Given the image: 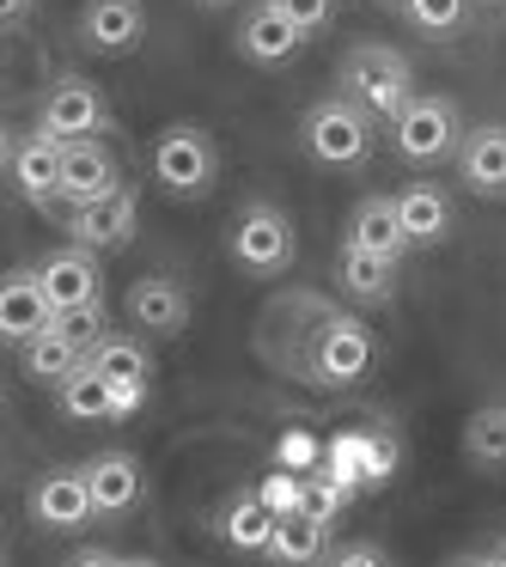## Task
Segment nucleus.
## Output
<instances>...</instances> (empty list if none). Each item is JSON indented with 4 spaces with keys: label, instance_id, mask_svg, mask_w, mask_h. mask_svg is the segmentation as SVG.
I'll return each mask as SVG.
<instances>
[{
    "label": "nucleus",
    "instance_id": "39448f33",
    "mask_svg": "<svg viewBox=\"0 0 506 567\" xmlns=\"http://www.w3.org/2000/svg\"><path fill=\"white\" fill-rule=\"evenodd\" d=\"M233 262L257 281H275L281 269H293V220L275 202H245L233 220Z\"/></svg>",
    "mask_w": 506,
    "mask_h": 567
},
{
    "label": "nucleus",
    "instance_id": "423d86ee",
    "mask_svg": "<svg viewBox=\"0 0 506 567\" xmlns=\"http://www.w3.org/2000/svg\"><path fill=\"white\" fill-rule=\"evenodd\" d=\"M391 141L396 153H403L409 165H440V159H457V147H464V116H457L452 99H440V92H427V99H409V111L391 123Z\"/></svg>",
    "mask_w": 506,
    "mask_h": 567
},
{
    "label": "nucleus",
    "instance_id": "f8f14e48",
    "mask_svg": "<svg viewBox=\"0 0 506 567\" xmlns=\"http://www.w3.org/2000/svg\"><path fill=\"white\" fill-rule=\"evenodd\" d=\"M116 184H123V172H116V153L104 147V135L62 141V202H68V208L111 196Z\"/></svg>",
    "mask_w": 506,
    "mask_h": 567
},
{
    "label": "nucleus",
    "instance_id": "c85d7f7f",
    "mask_svg": "<svg viewBox=\"0 0 506 567\" xmlns=\"http://www.w3.org/2000/svg\"><path fill=\"white\" fill-rule=\"evenodd\" d=\"M403 13H409V25H415L421 38H452V31L464 25L469 0H409Z\"/></svg>",
    "mask_w": 506,
    "mask_h": 567
},
{
    "label": "nucleus",
    "instance_id": "ddd939ff",
    "mask_svg": "<svg viewBox=\"0 0 506 567\" xmlns=\"http://www.w3.org/2000/svg\"><path fill=\"white\" fill-rule=\"evenodd\" d=\"M299 50H306V31H299L275 0H257L245 13V25H238V55L257 62V68H287Z\"/></svg>",
    "mask_w": 506,
    "mask_h": 567
},
{
    "label": "nucleus",
    "instance_id": "dca6fc26",
    "mask_svg": "<svg viewBox=\"0 0 506 567\" xmlns=\"http://www.w3.org/2000/svg\"><path fill=\"white\" fill-rule=\"evenodd\" d=\"M86 482H92V501H99V518H128L141 506V494H147V476H141L135 452L86 457Z\"/></svg>",
    "mask_w": 506,
    "mask_h": 567
},
{
    "label": "nucleus",
    "instance_id": "e433bc0d",
    "mask_svg": "<svg viewBox=\"0 0 506 567\" xmlns=\"http://www.w3.org/2000/svg\"><path fill=\"white\" fill-rule=\"evenodd\" d=\"M494 7H506V0H494Z\"/></svg>",
    "mask_w": 506,
    "mask_h": 567
},
{
    "label": "nucleus",
    "instance_id": "b1692460",
    "mask_svg": "<svg viewBox=\"0 0 506 567\" xmlns=\"http://www.w3.org/2000/svg\"><path fill=\"white\" fill-rule=\"evenodd\" d=\"M275 525H281V513H275V506L262 501V494H238V501H226V506H220V537L233 543V549H245V555L269 549Z\"/></svg>",
    "mask_w": 506,
    "mask_h": 567
},
{
    "label": "nucleus",
    "instance_id": "2eb2a0df",
    "mask_svg": "<svg viewBox=\"0 0 506 567\" xmlns=\"http://www.w3.org/2000/svg\"><path fill=\"white\" fill-rule=\"evenodd\" d=\"M457 177H464L469 196H506V123H482L464 128V147H457Z\"/></svg>",
    "mask_w": 506,
    "mask_h": 567
},
{
    "label": "nucleus",
    "instance_id": "412c9836",
    "mask_svg": "<svg viewBox=\"0 0 506 567\" xmlns=\"http://www.w3.org/2000/svg\"><path fill=\"white\" fill-rule=\"evenodd\" d=\"M55 403H62L68 421H111L116 415V384L104 379V372L92 367V354H86L62 384H55Z\"/></svg>",
    "mask_w": 506,
    "mask_h": 567
},
{
    "label": "nucleus",
    "instance_id": "c9c22d12",
    "mask_svg": "<svg viewBox=\"0 0 506 567\" xmlns=\"http://www.w3.org/2000/svg\"><path fill=\"white\" fill-rule=\"evenodd\" d=\"M384 7H409V0H384Z\"/></svg>",
    "mask_w": 506,
    "mask_h": 567
},
{
    "label": "nucleus",
    "instance_id": "393cba45",
    "mask_svg": "<svg viewBox=\"0 0 506 567\" xmlns=\"http://www.w3.org/2000/svg\"><path fill=\"white\" fill-rule=\"evenodd\" d=\"M80 360H86V348H74L62 330H55V323L19 348V367H25V379H38V384H62L68 372L80 367Z\"/></svg>",
    "mask_w": 506,
    "mask_h": 567
},
{
    "label": "nucleus",
    "instance_id": "bb28decb",
    "mask_svg": "<svg viewBox=\"0 0 506 567\" xmlns=\"http://www.w3.org/2000/svg\"><path fill=\"white\" fill-rule=\"evenodd\" d=\"M323 518H311V513H281V525H275V537H269V549L262 555H275V561H323Z\"/></svg>",
    "mask_w": 506,
    "mask_h": 567
},
{
    "label": "nucleus",
    "instance_id": "7c9ffc66",
    "mask_svg": "<svg viewBox=\"0 0 506 567\" xmlns=\"http://www.w3.org/2000/svg\"><path fill=\"white\" fill-rule=\"evenodd\" d=\"M323 561H335V567H384L391 555H384L379 543H330V549H323Z\"/></svg>",
    "mask_w": 506,
    "mask_h": 567
},
{
    "label": "nucleus",
    "instance_id": "c756f323",
    "mask_svg": "<svg viewBox=\"0 0 506 567\" xmlns=\"http://www.w3.org/2000/svg\"><path fill=\"white\" fill-rule=\"evenodd\" d=\"M275 7H281V13L306 31V38H318V31H330V19H335V7H342V0H275Z\"/></svg>",
    "mask_w": 506,
    "mask_h": 567
},
{
    "label": "nucleus",
    "instance_id": "cd10ccee",
    "mask_svg": "<svg viewBox=\"0 0 506 567\" xmlns=\"http://www.w3.org/2000/svg\"><path fill=\"white\" fill-rule=\"evenodd\" d=\"M55 330L68 336L74 348H99L104 336H111V318H104V299H86V306H68V311H55Z\"/></svg>",
    "mask_w": 506,
    "mask_h": 567
},
{
    "label": "nucleus",
    "instance_id": "2f4dec72",
    "mask_svg": "<svg viewBox=\"0 0 506 567\" xmlns=\"http://www.w3.org/2000/svg\"><path fill=\"white\" fill-rule=\"evenodd\" d=\"M335 501H342V488H330V482H299V513H311V518L330 525Z\"/></svg>",
    "mask_w": 506,
    "mask_h": 567
},
{
    "label": "nucleus",
    "instance_id": "f704fd0d",
    "mask_svg": "<svg viewBox=\"0 0 506 567\" xmlns=\"http://www.w3.org/2000/svg\"><path fill=\"white\" fill-rule=\"evenodd\" d=\"M196 7H226V0H196Z\"/></svg>",
    "mask_w": 506,
    "mask_h": 567
},
{
    "label": "nucleus",
    "instance_id": "f257e3e1",
    "mask_svg": "<svg viewBox=\"0 0 506 567\" xmlns=\"http://www.w3.org/2000/svg\"><path fill=\"white\" fill-rule=\"evenodd\" d=\"M342 99H354L372 123H396L415 99V68L391 43H354L342 55Z\"/></svg>",
    "mask_w": 506,
    "mask_h": 567
},
{
    "label": "nucleus",
    "instance_id": "9d476101",
    "mask_svg": "<svg viewBox=\"0 0 506 567\" xmlns=\"http://www.w3.org/2000/svg\"><path fill=\"white\" fill-rule=\"evenodd\" d=\"M135 226H141V202L128 184H116L111 196L99 202H80V208H68V238L86 250H123L135 245Z\"/></svg>",
    "mask_w": 506,
    "mask_h": 567
},
{
    "label": "nucleus",
    "instance_id": "4be33fe9",
    "mask_svg": "<svg viewBox=\"0 0 506 567\" xmlns=\"http://www.w3.org/2000/svg\"><path fill=\"white\" fill-rule=\"evenodd\" d=\"M396 214H403L409 245H440V238L452 233V196H445L440 184H427V177L396 196Z\"/></svg>",
    "mask_w": 506,
    "mask_h": 567
},
{
    "label": "nucleus",
    "instance_id": "6e6552de",
    "mask_svg": "<svg viewBox=\"0 0 506 567\" xmlns=\"http://www.w3.org/2000/svg\"><path fill=\"white\" fill-rule=\"evenodd\" d=\"M99 518V501H92L86 464L80 470H43L31 482V525L38 530H86Z\"/></svg>",
    "mask_w": 506,
    "mask_h": 567
},
{
    "label": "nucleus",
    "instance_id": "4468645a",
    "mask_svg": "<svg viewBox=\"0 0 506 567\" xmlns=\"http://www.w3.org/2000/svg\"><path fill=\"white\" fill-rule=\"evenodd\" d=\"M38 281H43V293H50V306H55V311H68V306H86V299H104L99 250H86V245L50 250V257L38 262Z\"/></svg>",
    "mask_w": 506,
    "mask_h": 567
},
{
    "label": "nucleus",
    "instance_id": "7ed1b4c3",
    "mask_svg": "<svg viewBox=\"0 0 506 567\" xmlns=\"http://www.w3.org/2000/svg\"><path fill=\"white\" fill-rule=\"evenodd\" d=\"M299 141L318 165H335V172H354V165L372 159V116L360 111L354 99H323L306 111L299 123Z\"/></svg>",
    "mask_w": 506,
    "mask_h": 567
},
{
    "label": "nucleus",
    "instance_id": "6ab92c4d",
    "mask_svg": "<svg viewBox=\"0 0 506 567\" xmlns=\"http://www.w3.org/2000/svg\"><path fill=\"white\" fill-rule=\"evenodd\" d=\"M348 245L379 250V257H403V250H415L409 233H403V214H396V196H366L360 202L354 220H348Z\"/></svg>",
    "mask_w": 506,
    "mask_h": 567
},
{
    "label": "nucleus",
    "instance_id": "5701e85b",
    "mask_svg": "<svg viewBox=\"0 0 506 567\" xmlns=\"http://www.w3.org/2000/svg\"><path fill=\"white\" fill-rule=\"evenodd\" d=\"M92 367H99L116 391H147V379H153L147 342H141V336H123V330H111L99 348H92Z\"/></svg>",
    "mask_w": 506,
    "mask_h": 567
},
{
    "label": "nucleus",
    "instance_id": "473e14b6",
    "mask_svg": "<svg viewBox=\"0 0 506 567\" xmlns=\"http://www.w3.org/2000/svg\"><path fill=\"white\" fill-rule=\"evenodd\" d=\"M25 13H31V0H0V19H7V25H19Z\"/></svg>",
    "mask_w": 506,
    "mask_h": 567
},
{
    "label": "nucleus",
    "instance_id": "f03ea898",
    "mask_svg": "<svg viewBox=\"0 0 506 567\" xmlns=\"http://www.w3.org/2000/svg\"><path fill=\"white\" fill-rule=\"evenodd\" d=\"M147 165H153V184H159L165 196L196 202V196H208L214 177H220V147H214L208 128L172 123V128H159V141H153Z\"/></svg>",
    "mask_w": 506,
    "mask_h": 567
},
{
    "label": "nucleus",
    "instance_id": "0eeeda50",
    "mask_svg": "<svg viewBox=\"0 0 506 567\" xmlns=\"http://www.w3.org/2000/svg\"><path fill=\"white\" fill-rule=\"evenodd\" d=\"M38 128L50 141L104 135V128H111V104H104V92L92 86V80L62 74V80H50V92H43V104H38Z\"/></svg>",
    "mask_w": 506,
    "mask_h": 567
},
{
    "label": "nucleus",
    "instance_id": "a211bd4d",
    "mask_svg": "<svg viewBox=\"0 0 506 567\" xmlns=\"http://www.w3.org/2000/svg\"><path fill=\"white\" fill-rule=\"evenodd\" d=\"M141 31H147L141 0H86V13H80V38L99 55H128L141 43Z\"/></svg>",
    "mask_w": 506,
    "mask_h": 567
},
{
    "label": "nucleus",
    "instance_id": "f3484780",
    "mask_svg": "<svg viewBox=\"0 0 506 567\" xmlns=\"http://www.w3.org/2000/svg\"><path fill=\"white\" fill-rule=\"evenodd\" d=\"M128 318H135V330L147 336H177L189 323V293L177 275H141L135 287H128Z\"/></svg>",
    "mask_w": 506,
    "mask_h": 567
},
{
    "label": "nucleus",
    "instance_id": "a878e982",
    "mask_svg": "<svg viewBox=\"0 0 506 567\" xmlns=\"http://www.w3.org/2000/svg\"><path fill=\"white\" fill-rule=\"evenodd\" d=\"M464 457L476 470H506V403H488L464 421Z\"/></svg>",
    "mask_w": 506,
    "mask_h": 567
},
{
    "label": "nucleus",
    "instance_id": "9b49d317",
    "mask_svg": "<svg viewBox=\"0 0 506 567\" xmlns=\"http://www.w3.org/2000/svg\"><path fill=\"white\" fill-rule=\"evenodd\" d=\"M50 323H55V306L38 281V262H31V269H13L0 281V336H7V348H25L31 336H43Z\"/></svg>",
    "mask_w": 506,
    "mask_h": 567
},
{
    "label": "nucleus",
    "instance_id": "aec40b11",
    "mask_svg": "<svg viewBox=\"0 0 506 567\" xmlns=\"http://www.w3.org/2000/svg\"><path fill=\"white\" fill-rule=\"evenodd\" d=\"M342 293L360 299V306H384L396 293V257H379V250H360V245H342Z\"/></svg>",
    "mask_w": 506,
    "mask_h": 567
},
{
    "label": "nucleus",
    "instance_id": "1a4fd4ad",
    "mask_svg": "<svg viewBox=\"0 0 506 567\" xmlns=\"http://www.w3.org/2000/svg\"><path fill=\"white\" fill-rule=\"evenodd\" d=\"M7 177H13V189L31 202V208L62 202V141H50L43 128L7 135Z\"/></svg>",
    "mask_w": 506,
    "mask_h": 567
},
{
    "label": "nucleus",
    "instance_id": "20e7f679",
    "mask_svg": "<svg viewBox=\"0 0 506 567\" xmlns=\"http://www.w3.org/2000/svg\"><path fill=\"white\" fill-rule=\"evenodd\" d=\"M372 354H379V342H372L366 323H360L354 311H335V318H323L318 336H311L306 379L330 384V391H348V384H360L372 372Z\"/></svg>",
    "mask_w": 506,
    "mask_h": 567
},
{
    "label": "nucleus",
    "instance_id": "72a5a7b5",
    "mask_svg": "<svg viewBox=\"0 0 506 567\" xmlns=\"http://www.w3.org/2000/svg\"><path fill=\"white\" fill-rule=\"evenodd\" d=\"M469 561H494V567H506V537L494 543V549H482V555H469Z\"/></svg>",
    "mask_w": 506,
    "mask_h": 567
}]
</instances>
